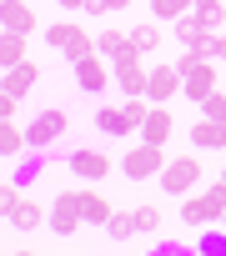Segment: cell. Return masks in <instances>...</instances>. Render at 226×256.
<instances>
[{"mask_svg":"<svg viewBox=\"0 0 226 256\" xmlns=\"http://www.w3.org/2000/svg\"><path fill=\"white\" fill-rule=\"evenodd\" d=\"M176 66H181V90L201 106V100L216 90V60H211V56H201V50H181V60H176Z\"/></svg>","mask_w":226,"mask_h":256,"instance_id":"6da1fadb","label":"cell"},{"mask_svg":"<svg viewBox=\"0 0 226 256\" xmlns=\"http://www.w3.org/2000/svg\"><path fill=\"white\" fill-rule=\"evenodd\" d=\"M221 211H226V181H211L201 196H186V201H181V221H186L191 231L221 221Z\"/></svg>","mask_w":226,"mask_h":256,"instance_id":"7a4b0ae2","label":"cell"},{"mask_svg":"<svg viewBox=\"0 0 226 256\" xmlns=\"http://www.w3.org/2000/svg\"><path fill=\"white\" fill-rule=\"evenodd\" d=\"M196 181H201V156H196V146H191V156H171L166 171H161V191H166V196H191Z\"/></svg>","mask_w":226,"mask_h":256,"instance_id":"3957f363","label":"cell"},{"mask_svg":"<svg viewBox=\"0 0 226 256\" xmlns=\"http://www.w3.org/2000/svg\"><path fill=\"white\" fill-rule=\"evenodd\" d=\"M121 171H126L131 181H151V176H161V171H166V146H151V141L131 146V151L121 156Z\"/></svg>","mask_w":226,"mask_h":256,"instance_id":"277c9868","label":"cell"},{"mask_svg":"<svg viewBox=\"0 0 226 256\" xmlns=\"http://www.w3.org/2000/svg\"><path fill=\"white\" fill-rule=\"evenodd\" d=\"M86 226V211H80V191H60L56 206H50V231L56 236H76Z\"/></svg>","mask_w":226,"mask_h":256,"instance_id":"5b68a950","label":"cell"},{"mask_svg":"<svg viewBox=\"0 0 226 256\" xmlns=\"http://www.w3.org/2000/svg\"><path fill=\"white\" fill-rule=\"evenodd\" d=\"M66 110H40V116H30V126H26V136H30V151H40V146H56L60 136H66Z\"/></svg>","mask_w":226,"mask_h":256,"instance_id":"8992f818","label":"cell"},{"mask_svg":"<svg viewBox=\"0 0 226 256\" xmlns=\"http://www.w3.org/2000/svg\"><path fill=\"white\" fill-rule=\"evenodd\" d=\"M110 80H116V66H110L100 50H96V56H86V60H76V86H80V90H90V96H96V90H106Z\"/></svg>","mask_w":226,"mask_h":256,"instance_id":"52a82bcc","label":"cell"},{"mask_svg":"<svg viewBox=\"0 0 226 256\" xmlns=\"http://www.w3.org/2000/svg\"><path fill=\"white\" fill-rule=\"evenodd\" d=\"M146 80H151V70H146L141 50H126V56L116 60V86H121L126 96H146Z\"/></svg>","mask_w":226,"mask_h":256,"instance_id":"ba28073f","label":"cell"},{"mask_svg":"<svg viewBox=\"0 0 226 256\" xmlns=\"http://www.w3.org/2000/svg\"><path fill=\"white\" fill-rule=\"evenodd\" d=\"M70 171L80 181H106L110 176V156H100L96 146H80V151H70Z\"/></svg>","mask_w":226,"mask_h":256,"instance_id":"9c48e42d","label":"cell"},{"mask_svg":"<svg viewBox=\"0 0 226 256\" xmlns=\"http://www.w3.org/2000/svg\"><path fill=\"white\" fill-rule=\"evenodd\" d=\"M211 36H216V30H206V26L196 20V10H186V16L176 20V40H181L186 50H201V56H211Z\"/></svg>","mask_w":226,"mask_h":256,"instance_id":"30bf717a","label":"cell"},{"mask_svg":"<svg viewBox=\"0 0 226 256\" xmlns=\"http://www.w3.org/2000/svg\"><path fill=\"white\" fill-rule=\"evenodd\" d=\"M176 90H181V66H161V60H156V70H151V80H146V96H151L156 106H166Z\"/></svg>","mask_w":226,"mask_h":256,"instance_id":"8fae6325","label":"cell"},{"mask_svg":"<svg viewBox=\"0 0 226 256\" xmlns=\"http://www.w3.org/2000/svg\"><path fill=\"white\" fill-rule=\"evenodd\" d=\"M0 30L36 36V6H30V0H6V6H0Z\"/></svg>","mask_w":226,"mask_h":256,"instance_id":"7c38bea8","label":"cell"},{"mask_svg":"<svg viewBox=\"0 0 226 256\" xmlns=\"http://www.w3.org/2000/svg\"><path fill=\"white\" fill-rule=\"evenodd\" d=\"M36 80H40V66H36V60H30V56H26V60H20V66H10V70H6V76H0V90H10V96H16V100H20V96H26V90H36Z\"/></svg>","mask_w":226,"mask_h":256,"instance_id":"4fadbf2b","label":"cell"},{"mask_svg":"<svg viewBox=\"0 0 226 256\" xmlns=\"http://www.w3.org/2000/svg\"><path fill=\"white\" fill-rule=\"evenodd\" d=\"M191 146H196V151H226V120L201 116V120L191 126Z\"/></svg>","mask_w":226,"mask_h":256,"instance_id":"5bb4252c","label":"cell"},{"mask_svg":"<svg viewBox=\"0 0 226 256\" xmlns=\"http://www.w3.org/2000/svg\"><path fill=\"white\" fill-rule=\"evenodd\" d=\"M171 131H176L171 110H166V106H151V116L141 120V141H151V146H166V141H171Z\"/></svg>","mask_w":226,"mask_h":256,"instance_id":"9a60e30c","label":"cell"},{"mask_svg":"<svg viewBox=\"0 0 226 256\" xmlns=\"http://www.w3.org/2000/svg\"><path fill=\"white\" fill-rule=\"evenodd\" d=\"M96 126H100L106 136H131V131H141V126L126 116V106H100V110H96Z\"/></svg>","mask_w":226,"mask_h":256,"instance_id":"2e32d148","label":"cell"},{"mask_svg":"<svg viewBox=\"0 0 226 256\" xmlns=\"http://www.w3.org/2000/svg\"><path fill=\"white\" fill-rule=\"evenodd\" d=\"M40 221H50V216L40 211V201H36V196H20V206L10 211V226H16L20 236H30V231H40Z\"/></svg>","mask_w":226,"mask_h":256,"instance_id":"e0dca14e","label":"cell"},{"mask_svg":"<svg viewBox=\"0 0 226 256\" xmlns=\"http://www.w3.org/2000/svg\"><path fill=\"white\" fill-rule=\"evenodd\" d=\"M80 211H86V226H106V221H110V201L96 191V181L80 191Z\"/></svg>","mask_w":226,"mask_h":256,"instance_id":"ac0fdd59","label":"cell"},{"mask_svg":"<svg viewBox=\"0 0 226 256\" xmlns=\"http://www.w3.org/2000/svg\"><path fill=\"white\" fill-rule=\"evenodd\" d=\"M96 50L116 66V60H121L126 50H136V46H131V30H100V36H96Z\"/></svg>","mask_w":226,"mask_h":256,"instance_id":"d6986e66","label":"cell"},{"mask_svg":"<svg viewBox=\"0 0 226 256\" xmlns=\"http://www.w3.org/2000/svg\"><path fill=\"white\" fill-rule=\"evenodd\" d=\"M26 40L30 36H20V30H0V70H10V66L26 60Z\"/></svg>","mask_w":226,"mask_h":256,"instance_id":"ffe728a7","label":"cell"},{"mask_svg":"<svg viewBox=\"0 0 226 256\" xmlns=\"http://www.w3.org/2000/svg\"><path fill=\"white\" fill-rule=\"evenodd\" d=\"M26 146H30L26 126H16V116H10V120H0V156H20Z\"/></svg>","mask_w":226,"mask_h":256,"instance_id":"44dd1931","label":"cell"},{"mask_svg":"<svg viewBox=\"0 0 226 256\" xmlns=\"http://www.w3.org/2000/svg\"><path fill=\"white\" fill-rule=\"evenodd\" d=\"M100 231H106L110 241H131V236H141V231H136V211H110V221H106Z\"/></svg>","mask_w":226,"mask_h":256,"instance_id":"7402d4cb","label":"cell"},{"mask_svg":"<svg viewBox=\"0 0 226 256\" xmlns=\"http://www.w3.org/2000/svg\"><path fill=\"white\" fill-rule=\"evenodd\" d=\"M186 10H196V0H151V20H181Z\"/></svg>","mask_w":226,"mask_h":256,"instance_id":"603a6c76","label":"cell"},{"mask_svg":"<svg viewBox=\"0 0 226 256\" xmlns=\"http://www.w3.org/2000/svg\"><path fill=\"white\" fill-rule=\"evenodd\" d=\"M131 46H136L141 56H146V50H156V46H161V20H146V26H136V30H131Z\"/></svg>","mask_w":226,"mask_h":256,"instance_id":"cb8c5ba5","label":"cell"},{"mask_svg":"<svg viewBox=\"0 0 226 256\" xmlns=\"http://www.w3.org/2000/svg\"><path fill=\"white\" fill-rule=\"evenodd\" d=\"M196 20H201L206 30H221V26H226V6H221V0H201V6H196Z\"/></svg>","mask_w":226,"mask_h":256,"instance_id":"d4e9b609","label":"cell"},{"mask_svg":"<svg viewBox=\"0 0 226 256\" xmlns=\"http://www.w3.org/2000/svg\"><path fill=\"white\" fill-rule=\"evenodd\" d=\"M86 56H96V36H86V30H76V40L66 46V60L76 66V60H86Z\"/></svg>","mask_w":226,"mask_h":256,"instance_id":"484cf974","label":"cell"},{"mask_svg":"<svg viewBox=\"0 0 226 256\" xmlns=\"http://www.w3.org/2000/svg\"><path fill=\"white\" fill-rule=\"evenodd\" d=\"M136 231H141V236H156V231H161V211H156L151 201L136 206Z\"/></svg>","mask_w":226,"mask_h":256,"instance_id":"4316f807","label":"cell"},{"mask_svg":"<svg viewBox=\"0 0 226 256\" xmlns=\"http://www.w3.org/2000/svg\"><path fill=\"white\" fill-rule=\"evenodd\" d=\"M20 191H26L20 181H0V216H6V221H10V211L20 206Z\"/></svg>","mask_w":226,"mask_h":256,"instance_id":"83f0119b","label":"cell"},{"mask_svg":"<svg viewBox=\"0 0 226 256\" xmlns=\"http://www.w3.org/2000/svg\"><path fill=\"white\" fill-rule=\"evenodd\" d=\"M76 30H80V26H76V20H60V26H50V30H46V40H50V46H56V50H66V46H70V40H76Z\"/></svg>","mask_w":226,"mask_h":256,"instance_id":"f1b7e54d","label":"cell"},{"mask_svg":"<svg viewBox=\"0 0 226 256\" xmlns=\"http://www.w3.org/2000/svg\"><path fill=\"white\" fill-rule=\"evenodd\" d=\"M40 171H46V161H40V156H20V166H16V181H20V186H30Z\"/></svg>","mask_w":226,"mask_h":256,"instance_id":"f546056e","label":"cell"},{"mask_svg":"<svg viewBox=\"0 0 226 256\" xmlns=\"http://www.w3.org/2000/svg\"><path fill=\"white\" fill-rule=\"evenodd\" d=\"M201 116H211V120H226V96H221V90H211V96L201 100Z\"/></svg>","mask_w":226,"mask_h":256,"instance_id":"4dcf8cb0","label":"cell"},{"mask_svg":"<svg viewBox=\"0 0 226 256\" xmlns=\"http://www.w3.org/2000/svg\"><path fill=\"white\" fill-rule=\"evenodd\" d=\"M131 0H86V16H110V10H126Z\"/></svg>","mask_w":226,"mask_h":256,"instance_id":"1f68e13d","label":"cell"},{"mask_svg":"<svg viewBox=\"0 0 226 256\" xmlns=\"http://www.w3.org/2000/svg\"><path fill=\"white\" fill-rule=\"evenodd\" d=\"M196 251H226V226L211 231V236H196Z\"/></svg>","mask_w":226,"mask_h":256,"instance_id":"d6a6232c","label":"cell"},{"mask_svg":"<svg viewBox=\"0 0 226 256\" xmlns=\"http://www.w3.org/2000/svg\"><path fill=\"white\" fill-rule=\"evenodd\" d=\"M10 116H20V100L10 90H0V120H10Z\"/></svg>","mask_w":226,"mask_h":256,"instance_id":"836d02e7","label":"cell"},{"mask_svg":"<svg viewBox=\"0 0 226 256\" xmlns=\"http://www.w3.org/2000/svg\"><path fill=\"white\" fill-rule=\"evenodd\" d=\"M211 60H226V36H221V30L211 36Z\"/></svg>","mask_w":226,"mask_h":256,"instance_id":"e575fe53","label":"cell"},{"mask_svg":"<svg viewBox=\"0 0 226 256\" xmlns=\"http://www.w3.org/2000/svg\"><path fill=\"white\" fill-rule=\"evenodd\" d=\"M60 6H66V10H86V0H60Z\"/></svg>","mask_w":226,"mask_h":256,"instance_id":"d590c367","label":"cell"},{"mask_svg":"<svg viewBox=\"0 0 226 256\" xmlns=\"http://www.w3.org/2000/svg\"><path fill=\"white\" fill-rule=\"evenodd\" d=\"M221 226H226V211H221Z\"/></svg>","mask_w":226,"mask_h":256,"instance_id":"8d00e7d4","label":"cell"},{"mask_svg":"<svg viewBox=\"0 0 226 256\" xmlns=\"http://www.w3.org/2000/svg\"><path fill=\"white\" fill-rule=\"evenodd\" d=\"M221 181H226V171H221Z\"/></svg>","mask_w":226,"mask_h":256,"instance_id":"74e56055","label":"cell"},{"mask_svg":"<svg viewBox=\"0 0 226 256\" xmlns=\"http://www.w3.org/2000/svg\"><path fill=\"white\" fill-rule=\"evenodd\" d=\"M0 6H6V0H0Z\"/></svg>","mask_w":226,"mask_h":256,"instance_id":"f35d334b","label":"cell"},{"mask_svg":"<svg viewBox=\"0 0 226 256\" xmlns=\"http://www.w3.org/2000/svg\"><path fill=\"white\" fill-rule=\"evenodd\" d=\"M196 6H201V0H196Z\"/></svg>","mask_w":226,"mask_h":256,"instance_id":"ab89813d","label":"cell"},{"mask_svg":"<svg viewBox=\"0 0 226 256\" xmlns=\"http://www.w3.org/2000/svg\"><path fill=\"white\" fill-rule=\"evenodd\" d=\"M0 161H6V156H0Z\"/></svg>","mask_w":226,"mask_h":256,"instance_id":"60d3db41","label":"cell"}]
</instances>
